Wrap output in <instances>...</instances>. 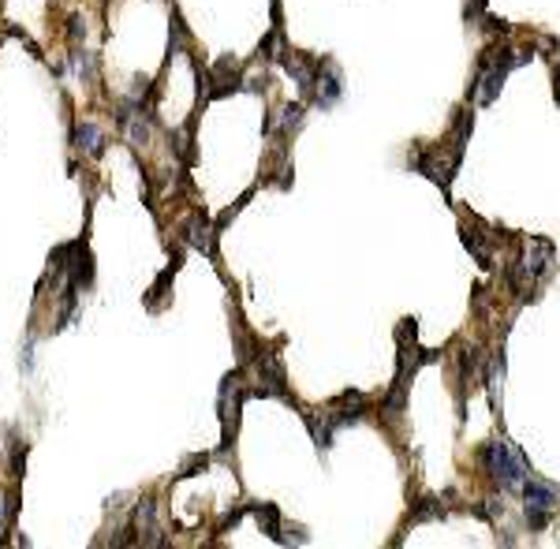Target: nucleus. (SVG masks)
<instances>
[{
  "label": "nucleus",
  "instance_id": "1",
  "mask_svg": "<svg viewBox=\"0 0 560 549\" xmlns=\"http://www.w3.org/2000/svg\"><path fill=\"white\" fill-rule=\"evenodd\" d=\"M479 460H482L485 474H490L501 490H523V482L530 479L527 460H523V452L512 441H490L482 448Z\"/></svg>",
  "mask_w": 560,
  "mask_h": 549
},
{
  "label": "nucleus",
  "instance_id": "2",
  "mask_svg": "<svg viewBox=\"0 0 560 549\" xmlns=\"http://www.w3.org/2000/svg\"><path fill=\"white\" fill-rule=\"evenodd\" d=\"M523 501H527V523L530 530H541L549 523V512L560 505V490L549 486L541 479H527L523 482Z\"/></svg>",
  "mask_w": 560,
  "mask_h": 549
},
{
  "label": "nucleus",
  "instance_id": "3",
  "mask_svg": "<svg viewBox=\"0 0 560 549\" xmlns=\"http://www.w3.org/2000/svg\"><path fill=\"white\" fill-rule=\"evenodd\" d=\"M340 94H344L340 68H336L333 60H321V68H318V102L321 105H333Z\"/></svg>",
  "mask_w": 560,
  "mask_h": 549
},
{
  "label": "nucleus",
  "instance_id": "4",
  "mask_svg": "<svg viewBox=\"0 0 560 549\" xmlns=\"http://www.w3.org/2000/svg\"><path fill=\"white\" fill-rule=\"evenodd\" d=\"M463 247H467V251H471V254H474V258H479L482 265H485V269H490V247L482 243V235H479V232L463 228Z\"/></svg>",
  "mask_w": 560,
  "mask_h": 549
},
{
  "label": "nucleus",
  "instance_id": "5",
  "mask_svg": "<svg viewBox=\"0 0 560 549\" xmlns=\"http://www.w3.org/2000/svg\"><path fill=\"white\" fill-rule=\"evenodd\" d=\"M479 370H482V347H463V359H460L463 381L467 378H479Z\"/></svg>",
  "mask_w": 560,
  "mask_h": 549
},
{
  "label": "nucleus",
  "instance_id": "6",
  "mask_svg": "<svg viewBox=\"0 0 560 549\" xmlns=\"http://www.w3.org/2000/svg\"><path fill=\"white\" fill-rule=\"evenodd\" d=\"M445 516V508L437 505V501H418V508L411 512V523H422V519H437Z\"/></svg>",
  "mask_w": 560,
  "mask_h": 549
},
{
  "label": "nucleus",
  "instance_id": "7",
  "mask_svg": "<svg viewBox=\"0 0 560 549\" xmlns=\"http://www.w3.org/2000/svg\"><path fill=\"white\" fill-rule=\"evenodd\" d=\"M79 139H86V150H90V153H97V150H101V146H97V142H101V135L94 131V127H82Z\"/></svg>",
  "mask_w": 560,
  "mask_h": 549
},
{
  "label": "nucleus",
  "instance_id": "8",
  "mask_svg": "<svg viewBox=\"0 0 560 549\" xmlns=\"http://www.w3.org/2000/svg\"><path fill=\"white\" fill-rule=\"evenodd\" d=\"M557 49H560V38H557Z\"/></svg>",
  "mask_w": 560,
  "mask_h": 549
}]
</instances>
